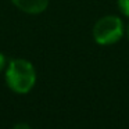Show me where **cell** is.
Here are the masks:
<instances>
[{"label":"cell","mask_w":129,"mask_h":129,"mask_svg":"<svg viewBox=\"0 0 129 129\" xmlns=\"http://www.w3.org/2000/svg\"><path fill=\"white\" fill-rule=\"evenodd\" d=\"M11 4L28 15H39L49 7L50 0H10Z\"/></svg>","instance_id":"cell-3"},{"label":"cell","mask_w":129,"mask_h":129,"mask_svg":"<svg viewBox=\"0 0 129 129\" xmlns=\"http://www.w3.org/2000/svg\"><path fill=\"white\" fill-rule=\"evenodd\" d=\"M7 62H9V61H7L4 53H2V51H0V74L4 72V70H6V67H7Z\"/></svg>","instance_id":"cell-5"},{"label":"cell","mask_w":129,"mask_h":129,"mask_svg":"<svg viewBox=\"0 0 129 129\" xmlns=\"http://www.w3.org/2000/svg\"><path fill=\"white\" fill-rule=\"evenodd\" d=\"M6 85L15 94H28L38 81L36 68L26 58H13L4 70Z\"/></svg>","instance_id":"cell-1"},{"label":"cell","mask_w":129,"mask_h":129,"mask_svg":"<svg viewBox=\"0 0 129 129\" xmlns=\"http://www.w3.org/2000/svg\"><path fill=\"white\" fill-rule=\"evenodd\" d=\"M125 24L118 15H104L93 25L92 35L97 45L111 46L118 43L125 35Z\"/></svg>","instance_id":"cell-2"},{"label":"cell","mask_w":129,"mask_h":129,"mask_svg":"<svg viewBox=\"0 0 129 129\" xmlns=\"http://www.w3.org/2000/svg\"><path fill=\"white\" fill-rule=\"evenodd\" d=\"M117 6L121 14L129 18V0H117Z\"/></svg>","instance_id":"cell-4"},{"label":"cell","mask_w":129,"mask_h":129,"mask_svg":"<svg viewBox=\"0 0 129 129\" xmlns=\"http://www.w3.org/2000/svg\"><path fill=\"white\" fill-rule=\"evenodd\" d=\"M13 129H31V126H29L28 123H25V122H21V123H17Z\"/></svg>","instance_id":"cell-6"},{"label":"cell","mask_w":129,"mask_h":129,"mask_svg":"<svg viewBox=\"0 0 129 129\" xmlns=\"http://www.w3.org/2000/svg\"><path fill=\"white\" fill-rule=\"evenodd\" d=\"M125 34H126V36H128V40H129V24H128V26H126V31H125Z\"/></svg>","instance_id":"cell-7"}]
</instances>
